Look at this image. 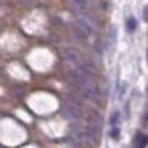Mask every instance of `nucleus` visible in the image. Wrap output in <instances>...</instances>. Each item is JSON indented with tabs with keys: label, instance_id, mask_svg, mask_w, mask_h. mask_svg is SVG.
<instances>
[{
	"label": "nucleus",
	"instance_id": "f257e3e1",
	"mask_svg": "<svg viewBox=\"0 0 148 148\" xmlns=\"http://www.w3.org/2000/svg\"><path fill=\"white\" fill-rule=\"evenodd\" d=\"M116 37H118V30H116V27H112V30L108 32V46H107V49H115L116 46Z\"/></svg>",
	"mask_w": 148,
	"mask_h": 148
},
{
	"label": "nucleus",
	"instance_id": "f03ea898",
	"mask_svg": "<svg viewBox=\"0 0 148 148\" xmlns=\"http://www.w3.org/2000/svg\"><path fill=\"white\" fill-rule=\"evenodd\" d=\"M64 58L67 59V61L70 62V64H75V65H77L78 62H80V59H78V54L73 51V49H69V48H67V49H64Z\"/></svg>",
	"mask_w": 148,
	"mask_h": 148
},
{
	"label": "nucleus",
	"instance_id": "7ed1b4c3",
	"mask_svg": "<svg viewBox=\"0 0 148 148\" xmlns=\"http://www.w3.org/2000/svg\"><path fill=\"white\" fill-rule=\"evenodd\" d=\"M73 29H75V34H77V35L80 37L81 40H86L88 37H89V35H88V34H86V30H84L83 27H80V26H78V24H77V26L73 27Z\"/></svg>",
	"mask_w": 148,
	"mask_h": 148
},
{
	"label": "nucleus",
	"instance_id": "20e7f679",
	"mask_svg": "<svg viewBox=\"0 0 148 148\" xmlns=\"http://www.w3.org/2000/svg\"><path fill=\"white\" fill-rule=\"evenodd\" d=\"M137 29V19L135 18H127V30L129 32H134V30Z\"/></svg>",
	"mask_w": 148,
	"mask_h": 148
},
{
	"label": "nucleus",
	"instance_id": "39448f33",
	"mask_svg": "<svg viewBox=\"0 0 148 148\" xmlns=\"http://www.w3.org/2000/svg\"><path fill=\"white\" fill-rule=\"evenodd\" d=\"M72 2H73V3L77 5L80 10H83V11L88 8V3H89V0H72Z\"/></svg>",
	"mask_w": 148,
	"mask_h": 148
},
{
	"label": "nucleus",
	"instance_id": "423d86ee",
	"mask_svg": "<svg viewBox=\"0 0 148 148\" xmlns=\"http://www.w3.org/2000/svg\"><path fill=\"white\" fill-rule=\"evenodd\" d=\"M118 121H119V112H115L112 115V118H110V124H112L113 127H116V126H118Z\"/></svg>",
	"mask_w": 148,
	"mask_h": 148
}]
</instances>
